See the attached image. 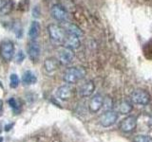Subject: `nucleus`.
<instances>
[{
  "label": "nucleus",
  "instance_id": "22",
  "mask_svg": "<svg viewBox=\"0 0 152 142\" xmlns=\"http://www.w3.org/2000/svg\"><path fill=\"white\" fill-rule=\"evenodd\" d=\"M134 142H152V136L139 135L134 137Z\"/></svg>",
  "mask_w": 152,
  "mask_h": 142
},
{
  "label": "nucleus",
  "instance_id": "9",
  "mask_svg": "<svg viewBox=\"0 0 152 142\" xmlns=\"http://www.w3.org/2000/svg\"><path fill=\"white\" fill-rule=\"evenodd\" d=\"M41 53L40 46L35 40H31L28 45V55L32 63H36L39 60Z\"/></svg>",
  "mask_w": 152,
  "mask_h": 142
},
{
  "label": "nucleus",
  "instance_id": "1",
  "mask_svg": "<svg viewBox=\"0 0 152 142\" xmlns=\"http://www.w3.org/2000/svg\"><path fill=\"white\" fill-rule=\"evenodd\" d=\"M86 75H87V71L84 67L75 66V67H69L65 71L63 75V80L66 83L74 84L77 83L79 80H83Z\"/></svg>",
  "mask_w": 152,
  "mask_h": 142
},
{
  "label": "nucleus",
  "instance_id": "27",
  "mask_svg": "<svg viewBox=\"0 0 152 142\" xmlns=\"http://www.w3.org/2000/svg\"><path fill=\"white\" fill-rule=\"evenodd\" d=\"M1 132H2V127H1V125H0V134H1Z\"/></svg>",
  "mask_w": 152,
  "mask_h": 142
},
{
  "label": "nucleus",
  "instance_id": "10",
  "mask_svg": "<svg viewBox=\"0 0 152 142\" xmlns=\"http://www.w3.org/2000/svg\"><path fill=\"white\" fill-rule=\"evenodd\" d=\"M137 126V117L134 116H128L124 118L120 124V129L124 133H131Z\"/></svg>",
  "mask_w": 152,
  "mask_h": 142
},
{
  "label": "nucleus",
  "instance_id": "17",
  "mask_svg": "<svg viewBox=\"0 0 152 142\" xmlns=\"http://www.w3.org/2000/svg\"><path fill=\"white\" fill-rule=\"evenodd\" d=\"M13 5L12 0H0V14L7 15L11 13L13 9Z\"/></svg>",
  "mask_w": 152,
  "mask_h": 142
},
{
  "label": "nucleus",
  "instance_id": "14",
  "mask_svg": "<svg viewBox=\"0 0 152 142\" xmlns=\"http://www.w3.org/2000/svg\"><path fill=\"white\" fill-rule=\"evenodd\" d=\"M59 61L58 59L50 57V58H47L44 61V68L48 73H52L56 71L59 67Z\"/></svg>",
  "mask_w": 152,
  "mask_h": 142
},
{
  "label": "nucleus",
  "instance_id": "12",
  "mask_svg": "<svg viewBox=\"0 0 152 142\" xmlns=\"http://www.w3.org/2000/svg\"><path fill=\"white\" fill-rule=\"evenodd\" d=\"M95 90V84L92 80H87L79 87L78 93L81 97H89Z\"/></svg>",
  "mask_w": 152,
  "mask_h": 142
},
{
  "label": "nucleus",
  "instance_id": "21",
  "mask_svg": "<svg viewBox=\"0 0 152 142\" xmlns=\"http://www.w3.org/2000/svg\"><path fill=\"white\" fill-rule=\"evenodd\" d=\"M19 85V78L16 74H12L10 77V86L11 88H16Z\"/></svg>",
  "mask_w": 152,
  "mask_h": 142
},
{
  "label": "nucleus",
  "instance_id": "3",
  "mask_svg": "<svg viewBox=\"0 0 152 142\" xmlns=\"http://www.w3.org/2000/svg\"><path fill=\"white\" fill-rule=\"evenodd\" d=\"M150 99V95L142 89H136L130 94V101L137 105H147Z\"/></svg>",
  "mask_w": 152,
  "mask_h": 142
},
{
  "label": "nucleus",
  "instance_id": "2",
  "mask_svg": "<svg viewBox=\"0 0 152 142\" xmlns=\"http://www.w3.org/2000/svg\"><path fill=\"white\" fill-rule=\"evenodd\" d=\"M48 32L52 42L57 45H63L66 35V31L63 27L57 24H51L48 27Z\"/></svg>",
  "mask_w": 152,
  "mask_h": 142
},
{
  "label": "nucleus",
  "instance_id": "5",
  "mask_svg": "<svg viewBox=\"0 0 152 142\" xmlns=\"http://www.w3.org/2000/svg\"><path fill=\"white\" fill-rule=\"evenodd\" d=\"M118 120V113L113 110H107L100 117V124L103 127H110Z\"/></svg>",
  "mask_w": 152,
  "mask_h": 142
},
{
  "label": "nucleus",
  "instance_id": "25",
  "mask_svg": "<svg viewBox=\"0 0 152 142\" xmlns=\"http://www.w3.org/2000/svg\"><path fill=\"white\" fill-rule=\"evenodd\" d=\"M13 125H14V123H8V124H6L5 125V131L6 132H9L11 129H12V127H13Z\"/></svg>",
  "mask_w": 152,
  "mask_h": 142
},
{
  "label": "nucleus",
  "instance_id": "28",
  "mask_svg": "<svg viewBox=\"0 0 152 142\" xmlns=\"http://www.w3.org/2000/svg\"><path fill=\"white\" fill-rule=\"evenodd\" d=\"M0 142H3V137H0Z\"/></svg>",
  "mask_w": 152,
  "mask_h": 142
},
{
  "label": "nucleus",
  "instance_id": "7",
  "mask_svg": "<svg viewBox=\"0 0 152 142\" xmlns=\"http://www.w3.org/2000/svg\"><path fill=\"white\" fill-rule=\"evenodd\" d=\"M74 95V88L71 84H64L56 90V97L61 101H69Z\"/></svg>",
  "mask_w": 152,
  "mask_h": 142
},
{
  "label": "nucleus",
  "instance_id": "24",
  "mask_svg": "<svg viewBox=\"0 0 152 142\" xmlns=\"http://www.w3.org/2000/svg\"><path fill=\"white\" fill-rule=\"evenodd\" d=\"M103 106L107 109V110H111V108L113 107V101L112 99L110 98H106L104 99V102H103Z\"/></svg>",
  "mask_w": 152,
  "mask_h": 142
},
{
  "label": "nucleus",
  "instance_id": "11",
  "mask_svg": "<svg viewBox=\"0 0 152 142\" xmlns=\"http://www.w3.org/2000/svg\"><path fill=\"white\" fill-rule=\"evenodd\" d=\"M103 102H104V98L102 95L100 94L94 95L89 101V104H88L89 111L91 113H97L103 107Z\"/></svg>",
  "mask_w": 152,
  "mask_h": 142
},
{
  "label": "nucleus",
  "instance_id": "8",
  "mask_svg": "<svg viewBox=\"0 0 152 142\" xmlns=\"http://www.w3.org/2000/svg\"><path fill=\"white\" fill-rule=\"evenodd\" d=\"M58 55H59V57H58L59 63L64 64V65L69 64L74 59L73 49H69V47H66V46L61 47V49H59Z\"/></svg>",
  "mask_w": 152,
  "mask_h": 142
},
{
  "label": "nucleus",
  "instance_id": "18",
  "mask_svg": "<svg viewBox=\"0 0 152 142\" xmlns=\"http://www.w3.org/2000/svg\"><path fill=\"white\" fill-rule=\"evenodd\" d=\"M37 82V77L36 75L31 70H27L24 72L22 76V83L25 85H31L34 84Z\"/></svg>",
  "mask_w": 152,
  "mask_h": 142
},
{
  "label": "nucleus",
  "instance_id": "15",
  "mask_svg": "<svg viewBox=\"0 0 152 142\" xmlns=\"http://www.w3.org/2000/svg\"><path fill=\"white\" fill-rule=\"evenodd\" d=\"M133 109L132 103L128 101H120L116 105V112L122 115H127L129 114Z\"/></svg>",
  "mask_w": 152,
  "mask_h": 142
},
{
  "label": "nucleus",
  "instance_id": "26",
  "mask_svg": "<svg viewBox=\"0 0 152 142\" xmlns=\"http://www.w3.org/2000/svg\"><path fill=\"white\" fill-rule=\"evenodd\" d=\"M2 112H3V102L1 99H0V116L2 115Z\"/></svg>",
  "mask_w": 152,
  "mask_h": 142
},
{
  "label": "nucleus",
  "instance_id": "16",
  "mask_svg": "<svg viewBox=\"0 0 152 142\" xmlns=\"http://www.w3.org/2000/svg\"><path fill=\"white\" fill-rule=\"evenodd\" d=\"M40 30H41V27H40L39 22L32 21L31 23L30 28H28V38H30L31 40H36V38L40 34Z\"/></svg>",
  "mask_w": 152,
  "mask_h": 142
},
{
  "label": "nucleus",
  "instance_id": "4",
  "mask_svg": "<svg viewBox=\"0 0 152 142\" xmlns=\"http://www.w3.org/2000/svg\"><path fill=\"white\" fill-rule=\"evenodd\" d=\"M0 55L6 62H10L14 55V44L10 40L3 41L0 45Z\"/></svg>",
  "mask_w": 152,
  "mask_h": 142
},
{
  "label": "nucleus",
  "instance_id": "13",
  "mask_svg": "<svg viewBox=\"0 0 152 142\" xmlns=\"http://www.w3.org/2000/svg\"><path fill=\"white\" fill-rule=\"evenodd\" d=\"M63 46L66 47H69L71 49H76L80 46V38L75 36L73 34H69L66 32V35L65 38V41L63 43Z\"/></svg>",
  "mask_w": 152,
  "mask_h": 142
},
{
  "label": "nucleus",
  "instance_id": "19",
  "mask_svg": "<svg viewBox=\"0 0 152 142\" xmlns=\"http://www.w3.org/2000/svg\"><path fill=\"white\" fill-rule=\"evenodd\" d=\"M64 28L66 30V32L69 33V34H73V35L77 36L79 38L83 36V31H82V30H81L79 27L74 25V24H69L68 23L66 25V28Z\"/></svg>",
  "mask_w": 152,
  "mask_h": 142
},
{
  "label": "nucleus",
  "instance_id": "6",
  "mask_svg": "<svg viewBox=\"0 0 152 142\" xmlns=\"http://www.w3.org/2000/svg\"><path fill=\"white\" fill-rule=\"evenodd\" d=\"M50 12L51 15L56 21L59 22H68L69 15H68V12L66 11V9L60 4H55L51 7L50 9Z\"/></svg>",
  "mask_w": 152,
  "mask_h": 142
},
{
  "label": "nucleus",
  "instance_id": "23",
  "mask_svg": "<svg viewBox=\"0 0 152 142\" xmlns=\"http://www.w3.org/2000/svg\"><path fill=\"white\" fill-rule=\"evenodd\" d=\"M25 58H26L25 53H24L22 50H19L15 54V56H14V61H15L16 64H22L23 61L25 60Z\"/></svg>",
  "mask_w": 152,
  "mask_h": 142
},
{
  "label": "nucleus",
  "instance_id": "20",
  "mask_svg": "<svg viewBox=\"0 0 152 142\" xmlns=\"http://www.w3.org/2000/svg\"><path fill=\"white\" fill-rule=\"evenodd\" d=\"M8 103H9V105L11 106V108L12 109V111L15 114H18L19 112H20V104H19V102L16 101L15 98L9 99Z\"/></svg>",
  "mask_w": 152,
  "mask_h": 142
}]
</instances>
